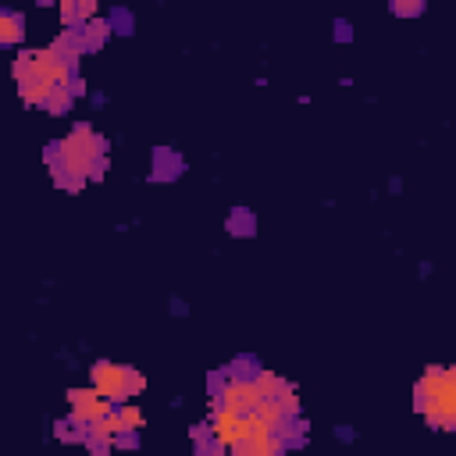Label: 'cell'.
Wrapping results in <instances>:
<instances>
[{
    "label": "cell",
    "instance_id": "7a4b0ae2",
    "mask_svg": "<svg viewBox=\"0 0 456 456\" xmlns=\"http://www.w3.org/2000/svg\"><path fill=\"white\" fill-rule=\"evenodd\" d=\"M413 406L428 428L456 431V367H428L413 388Z\"/></svg>",
    "mask_w": 456,
    "mask_h": 456
},
{
    "label": "cell",
    "instance_id": "6da1fadb",
    "mask_svg": "<svg viewBox=\"0 0 456 456\" xmlns=\"http://www.w3.org/2000/svg\"><path fill=\"white\" fill-rule=\"evenodd\" d=\"M53 182L64 189H82L86 178H100L103 171V139L89 125H75L57 146L46 150Z\"/></svg>",
    "mask_w": 456,
    "mask_h": 456
},
{
    "label": "cell",
    "instance_id": "30bf717a",
    "mask_svg": "<svg viewBox=\"0 0 456 456\" xmlns=\"http://www.w3.org/2000/svg\"><path fill=\"white\" fill-rule=\"evenodd\" d=\"M392 11L403 14V18H413L424 11V0H392Z\"/></svg>",
    "mask_w": 456,
    "mask_h": 456
},
{
    "label": "cell",
    "instance_id": "8992f818",
    "mask_svg": "<svg viewBox=\"0 0 456 456\" xmlns=\"http://www.w3.org/2000/svg\"><path fill=\"white\" fill-rule=\"evenodd\" d=\"M21 36H25V21H21V14L4 11V14H0V43H18Z\"/></svg>",
    "mask_w": 456,
    "mask_h": 456
},
{
    "label": "cell",
    "instance_id": "52a82bcc",
    "mask_svg": "<svg viewBox=\"0 0 456 456\" xmlns=\"http://www.w3.org/2000/svg\"><path fill=\"white\" fill-rule=\"evenodd\" d=\"M78 36H82V46H86V50H96V46L110 36V25H107V21H93V18H89V21L78 28Z\"/></svg>",
    "mask_w": 456,
    "mask_h": 456
},
{
    "label": "cell",
    "instance_id": "ba28073f",
    "mask_svg": "<svg viewBox=\"0 0 456 456\" xmlns=\"http://www.w3.org/2000/svg\"><path fill=\"white\" fill-rule=\"evenodd\" d=\"M118 413H121V420H125V428H128V431H139V428L146 424V417H142V410H139V406H132V403H125V406H118Z\"/></svg>",
    "mask_w": 456,
    "mask_h": 456
},
{
    "label": "cell",
    "instance_id": "277c9868",
    "mask_svg": "<svg viewBox=\"0 0 456 456\" xmlns=\"http://www.w3.org/2000/svg\"><path fill=\"white\" fill-rule=\"evenodd\" d=\"M68 406H71V417L68 420L89 428L93 420H100V417H107L114 410V399H107L96 388H68Z\"/></svg>",
    "mask_w": 456,
    "mask_h": 456
},
{
    "label": "cell",
    "instance_id": "9c48e42d",
    "mask_svg": "<svg viewBox=\"0 0 456 456\" xmlns=\"http://www.w3.org/2000/svg\"><path fill=\"white\" fill-rule=\"evenodd\" d=\"M57 11H61V21H64V28H71V25H78V21H82L78 0H57Z\"/></svg>",
    "mask_w": 456,
    "mask_h": 456
},
{
    "label": "cell",
    "instance_id": "5b68a950",
    "mask_svg": "<svg viewBox=\"0 0 456 456\" xmlns=\"http://www.w3.org/2000/svg\"><path fill=\"white\" fill-rule=\"evenodd\" d=\"M253 381H256V388H260V395H264V399H274V395H281V392L289 388V381H285V378H278L274 370H260V367L253 370Z\"/></svg>",
    "mask_w": 456,
    "mask_h": 456
},
{
    "label": "cell",
    "instance_id": "3957f363",
    "mask_svg": "<svg viewBox=\"0 0 456 456\" xmlns=\"http://www.w3.org/2000/svg\"><path fill=\"white\" fill-rule=\"evenodd\" d=\"M89 374H93V388L103 392L107 399H114V403L132 399V367L114 363V360H96Z\"/></svg>",
    "mask_w": 456,
    "mask_h": 456
}]
</instances>
